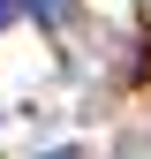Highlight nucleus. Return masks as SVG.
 <instances>
[{
    "mask_svg": "<svg viewBox=\"0 0 151 159\" xmlns=\"http://www.w3.org/2000/svg\"><path fill=\"white\" fill-rule=\"evenodd\" d=\"M45 159H76V152H45Z\"/></svg>",
    "mask_w": 151,
    "mask_h": 159,
    "instance_id": "f03ea898",
    "label": "nucleus"
},
{
    "mask_svg": "<svg viewBox=\"0 0 151 159\" xmlns=\"http://www.w3.org/2000/svg\"><path fill=\"white\" fill-rule=\"evenodd\" d=\"M23 8H30L45 30H53V23H68V0H23Z\"/></svg>",
    "mask_w": 151,
    "mask_h": 159,
    "instance_id": "f257e3e1",
    "label": "nucleus"
}]
</instances>
